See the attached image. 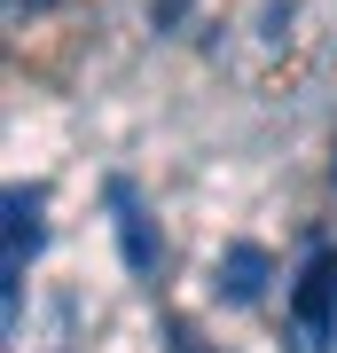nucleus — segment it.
Instances as JSON below:
<instances>
[{"mask_svg":"<svg viewBox=\"0 0 337 353\" xmlns=\"http://www.w3.org/2000/svg\"><path fill=\"white\" fill-rule=\"evenodd\" d=\"M0 322H24V267L48 252V189L39 181H8V196H0Z\"/></svg>","mask_w":337,"mask_h":353,"instance_id":"f257e3e1","label":"nucleus"},{"mask_svg":"<svg viewBox=\"0 0 337 353\" xmlns=\"http://www.w3.org/2000/svg\"><path fill=\"white\" fill-rule=\"evenodd\" d=\"M290 338L298 353H337V243L314 236L290 275Z\"/></svg>","mask_w":337,"mask_h":353,"instance_id":"f03ea898","label":"nucleus"},{"mask_svg":"<svg viewBox=\"0 0 337 353\" xmlns=\"http://www.w3.org/2000/svg\"><path fill=\"white\" fill-rule=\"evenodd\" d=\"M102 204H110V228H118L125 267H134V275H157V267H165V243H157V220H150V204H141V189L125 173H110V181H102Z\"/></svg>","mask_w":337,"mask_h":353,"instance_id":"7ed1b4c3","label":"nucleus"},{"mask_svg":"<svg viewBox=\"0 0 337 353\" xmlns=\"http://www.w3.org/2000/svg\"><path fill=\"white\" fill-rule=\"evenodd\" d=\"M267 283H275V259H267V243H227V252H220L212 290H220L227 306H259V299H267Z\"/></svg>","mask_w":337,"mask_h":353,"instance_id":"20e7f679","label":"nucleus"},{"mask_svg":"<svg viewBox=\"0 0 337 353\" xmlns=\"http://www.w3.org/2000/svg\"><path fill=\"white\" fill-rule=\"evenodd\" d=\"M165 353H220V345H204L188 322H165Z\"/></svg>","mask_w":337,"mask_h":353,"instance_id":"39448f33","label":"nucleus"},{"mask_svg":"<svg viewBox=\"0 0 337 353\" xmlns=\"http://www.w3.org/2000/svg\"><path fill=\"white\" fill-rule=\"evenodd\" d=\"M181 16H188V0H150V24L157 32H181Z\"/></svg>","mask_w":337,"mask_h":353,"instance_id":"423d86ee","label":"nucleus"},{"mask_svg":"<svg viewBox=\"0 0 337 353\" xmlns=\"http://www.w3.org/2000/svg\"><path fill=\"white\" fill-rule=\"evenodd\" d=\"M8 8H16V16H39V8H55V0H8Z\"/></svg>","mask_w":337,"mask_h":353,"instance_id":"0eeeda50","label":"nucleus"}]
</instances>
